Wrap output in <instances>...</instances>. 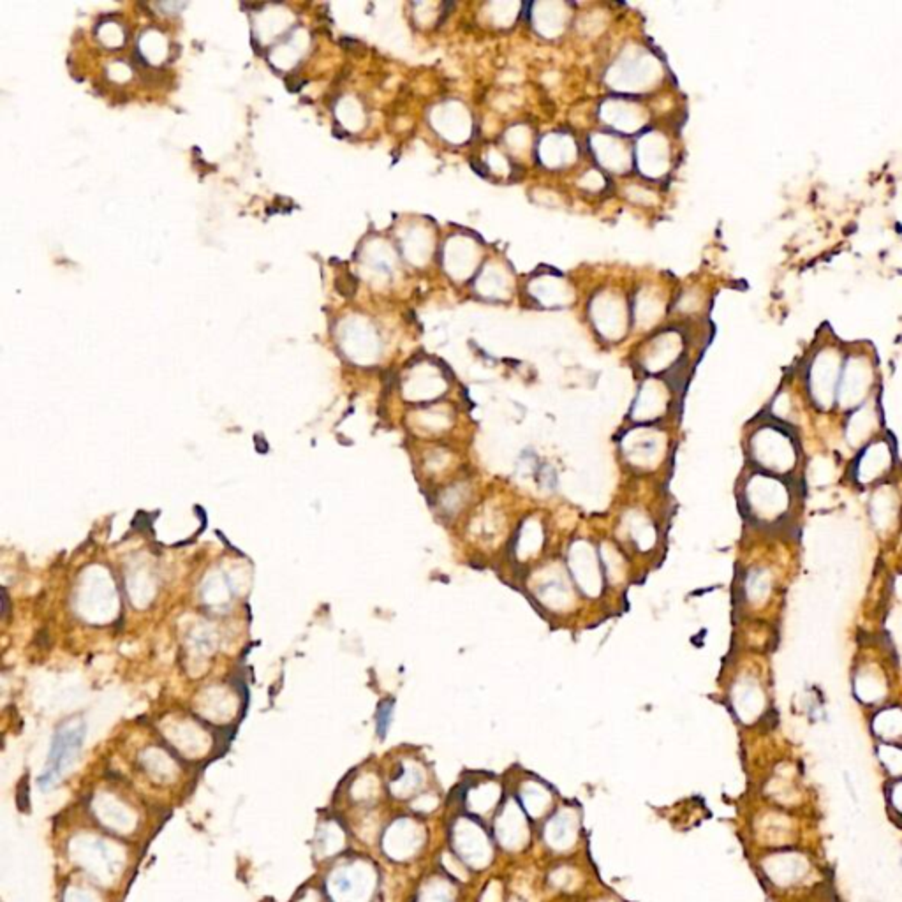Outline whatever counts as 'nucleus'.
I'll return each instance as SVG.
<instances>
[{
	"instance_id": "obj_1",
	"label": "nucleus",
	"mask_w": 902,
	"mask_h": 902,
	"mask_svg": "<svg viewBox=\"0 0 902 902\" xmlns=\"http://www.w3.org/2000/svg\"><path fill=\"white\" fill-rule=\"evenodd\" d=\"M85 738V724L83 723H67L62 724L55 733L51 749L48 754V761L44 770L41 772V777L37 779V784L42 790L55 786L62 779L64 770L69 767L78 756Z\"/></svg>"
},
{
	"instance_id": "obj_2",
	"label": "nucleus",
	"mask_w": 902,
	"mask_h": 902,
	"mask_svg": "<svg viewBox=\"0 0 902 902\" xmlns=\"http://www.w3.org/2000/svg\"><path fill=\"white\" fill-rule=\"evenodd\" d=\"M774 862H769L765 865L767 876L772 879L774 883L783 888H793L797 885L803 883L810 876V862L800 853L790 851L783 855L774 856Z\"/></svg>"
},
{
	"instance_id": "obj_3",
	"label": "nucleus",
	"mask_w": 902,
	"mask_h": 902,
	"mask_svg": "<svg viewBox=\"0 0 902 902\" xmlns=\"http://www.w3.org/2000/svg\"><path fill=\"white\" fill-rule=\"evenodd\" d=\"M460 848L476 865H483L488 862V842H485L478 828L470 825H462L459 830Z\"/></svg>"
},
{
	"instance_id": "obj_4",
	"label": "nucleus",
	"mask_w": 902,
	"mask_h": 902,
	"mask_svg": "<svg viewBox=\"0 0 902 902\" xmlns=\"http://www.w3.org/2000/svg\"><path fill=\"white\" fill-rule=\"evenodd\" d=\"M499 837L508 846L515 848V844H520L525 839L524 823H522L520 815L516 810H508V815L502 819V825L499 826Z\"/></svg>"
},
{
	"instance_id": "obj_5",
	"label": "nucleus",
	"mask_w": 902,
	"mask_h": 902,
	"mask_svg": "<svg viewBox=\"0 0 902 902\" xmlns=\"http://www.w3.org/2000/svg\"><path fill=\"white\" fill-rule=\"evenodd\" d=\"M888 460H890V455H888V448L885 446L883 443L876 444V460L871 462L867 459H862V470L860 476L864 482H871V479H876L878 476L883 475V470L888 467Z\"/></svg>"
},
{
	"instance_id": "obj_6",
	"label": "nucleus",
	"mask_w": 902,
	"mask_h": 902,
	"mask_svg": "<svg viewBox=\"0 0 902 902\" xmlns=\"http://www.w3.org/2000/svg\"><path fill=\"white\" fill-rule=\"evenodd\" d=\"M573 835L575 832L570 819H555L548 828V839L554 844V848H568V844L573 841Z\"/></svg>"
},
{
	"instance_id": "obj_7",
	"label": "nucleus",
	"mask_w": 902,
	"mask_h": 902,
	"mask_svg": "<svg viewBox=\"0 0 902 902\" xmlns=\"http://www.w3.org/2000/svg\"><path fill=\"white\" fill-rule=\"evenodd\" d=\"M524 799L525 802H527V807L531 809L532 815H539V812L548 806V797L541 788L531 786V790L527 788V792L524 793Z\"/></svg>"
},
{
	"instance_id": "obj_8",
	"label": "nucleus",
	"mask_w": 902,
	"mask_h": 902,
	"mask_svg": "<svg viewBox=\"0 0 902 902\" xmlns=\"http://www.w3.org/2000/svg\"><path fill=\"white\" fill-rule=\"evenodd\" d=\"M495 797H497L495 788H482V790H479V792L476 793L473 803H475V807H478V809H482V810L488 809V807L493 803V800H495Z\"/></svg>"
},
{
	"instance_id": "obj_9",
	"label": "nucleus",
	"mask_w": 902,
	"mask_h": 902,
	"mask_svg": "<svg viewBox=\"0 0 902 902\" xmlns=\"http://www.w3.org/2000/svg\"><path fill=\"white\" fill-rule=\"evenodd\" d=\"M888 800H890L892 809H894L897 815L902 816V781H899V783H895L894 786L890 788V797H888Z\"/></svg>"
},
{
	"instance_id": "obj_10",
	"label": "nucleus",
	"mask_w": 902,
	"mask_h": 902,
	"mask_svg": "<svg viewBox=\"0 0 902 902\" xmlns=\"http://www.w3.org/2000/svg\"><path fill=\"white\" fill-rule=\"evenodd\" d=\"M390 715H391V704H382L381 708H379V714H377V731H379V735H384V731H386L388 723H390Z\"/></svg>"
},
{
	"instance_id": "obj_11",
	"label": "nucleus",
	"mask_w": 902,
	"mask_h": 902,
	"mask_svg": "<svg viewBox=\"0 0 902 902\" xmlns=\"http://www.w3.org/2000/svg\"><path fill=\"white\" fill-rule=\"evenodd\" d=\"M284 81H286V88H287V90H289V92H293V94H295V92H300V90H302V88L305 87V85H307V81L303 80V78H300L298 74H296V73L286 74V78H284Z\"/></svg>"
},
{
	"instance_id": "obj_12",
	"label": "nucleus",
	"mask_w": 902,
	"mask_h": 902,
	"mask_svg": "<svg viewBox=\"0 0 902 902\" xmlns=\"http://www.w3.org/2000/svg\"><path fill=\"white\" fill-rule=\"evenodd\" d=\"M339 44H341L342 48H346V50H352V48L358 46V41H356V39H351V37H342Z\"/></svg>"
},
{
	"instance_id": "obj_13",
	"label": "nucleus",
	"mask_w": 902,
	"mask_h": 902,
	"mask_svg": "<svg viewBox=\"0 0 902 902\" xmlns=\"http://www.w3.org/2000/svg\"><path fill=\"white\" fill-rule=\"evenodd\" d=\"M495 901H499L497 890H495V887H490V890L486 892V895H485V899H483V902H495Z\"/></svg>"
},
{
	"instance_id": "obj_14",
	"label": "nucleus",
	"mask_w": 902,
	"mask_h": 902,
	"mask_svg": "<svg viewBox=\"0 0 902 902\" xmlns=\"http://www.w3.org/2000/svg\"><path fill=\"white\" fill-rule=\"evenodd\" d=\"M333 136H335V138H348L349 134L346 133L341 126H337L335 124V126H333Z\"/></svg>"
},
{
	"instance_id": "obj_15",
	"label": "nucleus",
	"mask_w": 902,
	"mask_h": 902,
	"mask_svg": "<svg viewBox=\"0 0 902 902\" xmlns=\"http://www.w3.org/2000/svg\"><path fill=\"white\" fill-rule=\"evenodd\" d=\"M253 50L256 51V53L259 55V57H264V50L259 46V41H257L256 37H253Z\"/></svg>"
},
{
	"instance_id": "obj_16",
	"label": "nucleus",
	"mask_w": 902,
	"mask_h": 902,
	"mask_svg": "<svg viewBox=\"0 0 902 902\" xmlns=\"http://www.w3.org/2000/svg\"><path fill=\"white\" fill-rule=\"evenodd\" d=\"M264 4H247V2H241V9H253V11H259L263 9Z\"/></svg>"
}]
</instances>
